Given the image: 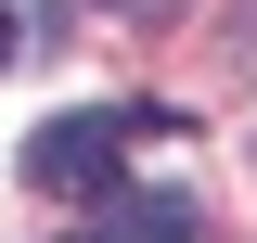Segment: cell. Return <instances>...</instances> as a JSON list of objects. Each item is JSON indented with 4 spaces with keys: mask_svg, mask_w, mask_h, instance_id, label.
Listing matches in <instances>:
<instances>
[{
    "mask_svg": "<svg viewBox=\"0 0 257 243\" xmlns=\"http://www.w3.org/2000/svg\"><path fill=\"white\" fill-rule=\"evenodd\" d=\"M116 218H128L116 243H206V230H193V192H128Z\"/></svg>",
    "mask_w": 257,
    "mask_h": 243,
    "instance_id": "cell-2",
    "label": "cell"
},
{
    "mask_svg": "<svg viewBox=\"0 0 257 243\" xmlns=\"http://www.w3.org/2000/svg\"><path fill=\"white\" fill-rule=\"evenodd\" d=\"M13 52H26V26H13V0H0V64H13Z\"/></svg>",
    "mask_w": 257,
    "mask_h": 243,
    "instance_id": "cell-3",
    "label": "cell"
},
{
    "mask_svg": "<svg viewBox=\"0 0 257 243\" xmlns=\"http://www.w3.org/2000/svg\"><path fill=\"white\" fill-rule=\"evenodd\" d=\"M64 243H116V230H64Z\"/></svg>",
    "mask_w": 257,
    "mask_h": 243,
    "instance_id": "cell-5",
    "label": "cell"
},
{
    "mask_svg": "<svg viewBox=\"0 0 257 243\" xmlns=\"http://www.w3.org/2000/svg\"><path fill=\"white\" fill-rule=\"evenodd\" d=\"M116 13H180V0H116Z\"/></svg>",
    "mask_w": 257,
    "mask_h": 243,
    "instance_id": "cell-4",
    "label": "cell"
},
{
    "mask_svg": "<svg viewBox=\"0 0 257 243\" xmlns=\"http://www.w3.org/2000/svg\"><path fill=\"white\" fill-rule=\"evenodd\" d=\"M26 180L52 192V205L64 192H77V205H116V116H52L26 141Z\"/></svg>",
    "mask_w": 257,
    "mask_h": 243,
    "instance_id": "cell-1",
    "label": "cell"
}]
</instances>
